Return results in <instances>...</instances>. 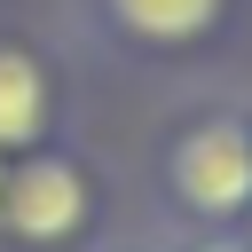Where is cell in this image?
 Masks as SVG:
<instances>
[{"label":"cell","instance_id":"obj_5","mask_svg":"<svg viewBox=\"0 0 252 252\" xmlns=\"http://www.w3.org/2000/svg\"><path fill=\"white\" fill-rule=\"evenodd\" d=\"M197 252H252V244H228V236H213V244H197Z\"/></svg>","mask_w":252,"mask_h":252},{"label":"cell","instance_id":"obj_4","mask_svg":"<svg viewBox=\"0 0 252 252\" xmlns=\"http://www.w3.org/2000/svg\"><path fill=\"white\" fill-rule=\"evenodd\" d=\"M110 16H118L134 39H165V47H181V39L213 32L220 0H110Z\"/></svg>","mask_w":252,"mask_h":252},{"label":"cell","instance_id":"obj_2","mask_svg":"<svg viewBox=\"0 0 252 252\" xmlns=\"http://www.w3.org/2000/svg\"><path fill=\"white\" fill-rule=\"evenodd\" d=\"M87 173L71 158H24L0 189V220L24 236V244H71L87 228Z\"/></svg>","mask_w":252,"mask_h":252},{"label":"cell","instance_id":"obj_3","mask_svg":"<svg viewBox=\"0 0 252 252\" xmlns=\"http://www.w3.org/2000/svg\"><path fill=\"white\" fill-rule=\"evenodd\" d=\"M47 126V71L24 47H0V150H32Z\"/></svg>","mask_w":252,"mask_h":252},{"label":"cell","instance_id":"obj_1","mask_svg":"<svg viewBox=\"0 0 252 252\" xmlns=\"http://www.w3.org/2000/svg\"><path fill=\"white\" fill-rule=\"evenodd\" d=\"M173 197L205 220H244L252 213V126L236 118H205L173 142Z\"/></svg>","mask_w":252,"mask_h":252},{"label":"cell","instance_id":"obj_6","mask_svg":"<svg viewBox=\"0 0 252 252\" xmlns=\"http://www.w3.org/2000/svg\"><path fill=\"white\" fill-rule=\"evenodd\" d=\"M244 220H252V213H244Z\"/></svg>","mask_w":252,"mask_h":252}]
</instances>
